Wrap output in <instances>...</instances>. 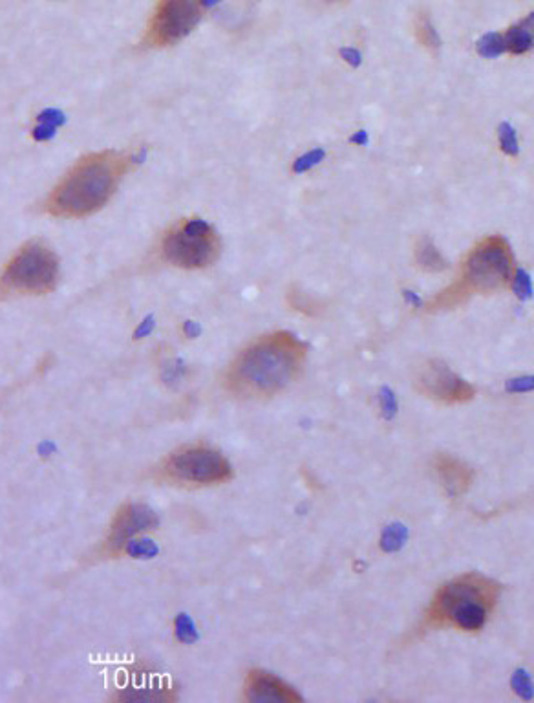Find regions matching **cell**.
I'll return each instance as SVG.
<instances>
[{
    "label": "cell",
    "instance_id": "603a6c76",
    "mask_svg": "<svg viewBox=\"0 0 534 703\" xmlns=\"http://www.w3.org/2000/svg\"><path fill=\"white\" fill-rule=\"evenodd\" d=\"M323 2H326V4H344L348 0H323Z\"/></svg>",
    "mask_w": 534,
    "mask_h": 703
},
{
    "label": "cell",
    "instance_id": "5b68a950",
    "mask_svg": "<svg viewBox=\"0 0 534 703\" xmlns=\"http://www.w3.org/2000/svg\"><path fill=\"white\" fill-rule=\"evenodd\" d=\"M156 480L178 487H211L233 480V465L207 443H187L167 455L154 471Z\"/></svg>",
    "mask_w": 534,
    "mask_h": 703
},
{
    "label": "cell",
    "instance_id": "3957f363",
    "mask_svg": "<svg viewBox=\"0 0 534 703\" xmlns=\"http://www.w3.org/2000/svg\"><path fill=\"white\" fill-rule=\"evenodd\" d=\"M516 261L501 236H487L474 246L461 264L458 279L424 304L429 314L452 310L474 295H490L511 286Z\"/></svg>",
    "mask_w": 534,
    "mask_h": 703
},
{
    "label": "cell",
    "instance_id": "ba28073f",
    "mask_svg": "<svg viewBox=\"0 0 534 703\" xmlns=\"http://www.w3.org/2000/svg\"><path fill=\"white\" fill-rule=\"evenodd\" d=\"M207 9L205 0H159L146 26L145 48H168L198 26Z\"/></svg>",
    "mask_w": 534,
    "mask_h": 703
},
{
    "label": "cell",
    "instance_id": "52a82bcc",
    "mask_svg": "<svg viewBox=\"0 0 534 703\" xmlns=\"http://www.w3.org/2000/svg\"><path fill=\"white\" fill-rule=\"evenodd\" d=\"M221 239L202 218H185L170 227L161 242V257L181 270H204L220 258Z\"/></svg>",
    "mask_w": 534,
    "mask_h": 703
},
{
    "label": "cell",
    "instance_id": "44dd1931",
    "mask_svg": "<svg viewBox=\"0 0 534 703\" xmlns=\"http://www.w3.org/2000/svg\"><path fill=\"white\" fill-rule=\"evenodd\" d=\"M507 392L511 394H521V392H533L534 390V376H521L509 379L505 385Z\"/></svg>",
    "mask_w": 534,
    "mask_h": 703
},
{
    "label": "cell",
    "instance_id": "4fadbf2b",
    "mask_svg": "<svg viewBox=\"0 0 534 703\" xmlns=\"http://www.w3.org/2000/svg\"><path fill=\"white\" fill-rule=\"evenodd\" d=\"M505 52L511 55H526L534 48V11L504 31Z\"/></svg>",
    "mask_w": 534,
    "mask_h": 703
},
{
    "label": "cell",
    "instance_id": "ffe728a7",
    "mask_svg": "<svg viewBox=\"0 0 534 703\" xmlns=\"http://www.w3.org/2000/svg\"><path fill=\"white\" fill-rule=\"evenodd\" d=\"M289 297H291V306H295L296 310L306 312V314H309V315L317 314L318 304L313 301V299H311V297L304 295V293H301L298 290L293 293H289Z\"/></svg>",
    "mask_w": 534,
    "mask_h": 703
},
{
    "label": "cell",
    "instance_id": "7a4b0ae2",
    "mask_svg": "<svg viewBox=\"0 0 534 703\" xmlns=\"http://www.w3.org/2000/svg\"><path fill=\"white\" fill-rule=\"evenodd\" d=\"M134 158L117 151L84 156L46 200V211L57 218L90 217L110 202Z\"/></svg>",
    "mask_w": 534,
    "mask_h": 703
},
{
    "label": "cell",
    "instance_id": "5bb4252c",
    "mask_svg": "<svg viewBox=\"0 0 534 703\" xmlns=\"http://www.w3.org/2000/svg\"><path fill=\"white\" fill-rule=\"evenodd\" d=\"M414 258L417 268L426 271V273H441L443 270L448 268L446 258L439 253V249L436 248V244H434L432 239H429V236H421V239L415 242Z\"/></svg>",
    "mask_w": 534,
    "mask_h": 703
},
{
    "label": "cell",
    "instance_id": "8992f818",
    "mask_svg": "<svg viewBox=\"0 0 534 703\" xmlns=\"http://www.w3.org/2000/svg\"><path fill=\"white\" fill-rule=\"evenodd\" d=\"M59 258L40 240H31L18 249L4 273L0 275V292L18 295H45L59 282Z\"/></svg>",
    "mask_w": 534,
    "mask_h": 703
},
{
    "label": "cell",
    "instance_id": "277c9868",
    "mask_svg": "<svg viewBox=\"0 0 534 703\" xmlns=\"http://www.w3.org/2000/svg\"><path fill=\"white\" fill-rule=\"evenodd\" d=\"M499 586L482 573H463L437 590L423 617V630L455 628L480 632L498 605Z\"/></svg>",
    "mask_w": 534,
    "mask_h": 703
},
{
    "label": "cell",
    "instance_id": "ac0fdd59",
    "mask_svg": "<svg viewBox=\"0 0 534 703\" xmlns=\"http://www.w3.org/2000/svg\"><path fill=\"white\" fill-rule=\"evenodd\" d=\"M511 286H512V290H514V293L520 297L521 301H527V299H530V297H533V282H530V277L527 275V271L518 270L516 268V273H514V277H512Z\"/></svg>",
    "mask_w": 534,
    "mask_h": 703
},
{
    "label": "cell",
    "instance_id": "e0dca14e",
    "mask_svg": "<svg viewBox=\"0 0 534 703\" xmlns=\"http://www.w3.org/2000/svg\"><path fill=\"white\" fill-rule=\"evenodd\" d=\"M498 142H499V149L505 152L511 158H516L518 152H520V145H518V136L516 130L512 129L509 123H501L498 127Z\"/></svg>",
    "mask_w": 534,
    "mask_h": 703
},
{
    "label": "cell",
    "instance_id": "2e32d148",
    "mask_svg": "<svg viewBox=\"0 0 534 703\" xmlns=\"http://www.w3.org/2000/svg\"><path fill=\"white\" fill-rule=\"evenodd\" d=\"M477 53L485 59L499 57L501 53H505V40L504 33H487L482 39L477 40Z\"/></svg>",
    "mask_w": 534,
    "mask_h": 703
},
{
    "label": "cell",
    "instance_id": "6da1fadb",
    "mask_svg": "<svg viewBox=\"0 0 534 703\" xmlns=\"http://www.w3.org/2000/svg\"><path fill=\"white\" fill-rule=\"evenodd\" d=\"M308 346L289 332H271L240 350L224 374V389L243 401L269 399L291 387L306 367Z\"/></svg>",
    "mask_w": 534,
    "mask_h": 703
},
{
    "label": "cell",
    "instance_id": "30bf717a",
    "mask_svg": "<svg viewBox=\"0 0 534 703\" xmlns=\"http://www.w3.org/2000/svg\"><path fill=\"white\" fill-rule=\"evenodd\" d=\"M158 526V515L145 504L127 502L117 509L108 527V535L103 544L105 557H120L134 544V539L154 530Z\"/></svg>",
    "mask_w": 534,
    "mask_h": 703
},
{
    "label": "cell",
    "instance_id": "d6986e66",
    "mask_svg": "<svg viewBox=\"0 0 534 703\" xmlns=\"http://www.w3.org/2000/svg\"><path fill=\"white\" fill-rule=\"evenodd\" d=\"M512 689H514V692H516L518 696H521L523 699L533 698L534 695L533 680H530L529 674L523 673V670L514 673V676H512Z\"/></svg>",
    "mask_w": 534,
    "mask_h": 703
},
{
    "label": "cell",
    "instance_id": "9c48e42d",
    "mask_svg": "<svg viewBox=\"0 0 534 703\" xmlns=\"http://www.w3.org/2000/svg\"><path fill=\"white\" fill-rule=\"evenodd\" d=\"M414 387L424 398L443 405H461L472 401L476 396V389L468 381L459 377L455 372L451 370V367H446V363L437 359L426 361L423 367L417 368Z\"/></svg>",
    "mask_w": 534,
    "mask_h": 703
},
{
    "label": "cell",
    "instance_id": "7c38bea8",
    "mask_svg": "<svg viewBox=\"0 0 534 703\" xmlns=\"http://www.w3.org/2000/svg\"><path fill=\"white\" fill-rule=\"evenodd\" d=\"M434 473H436L437 480L445 489V493L451 498H459L470 489L474 482V471L470 465L465 464L463 460H459L455 456L446 455V452H439L434 456L432 460Z\"/></svg>",
    "mask_w": 534,
    "mask_h": 703
},
{
    "label": "cell",
    "instance_id": "9a60e30c",
    "mask_svg": "<svg viewBox=\"0 0 534 703\" xmlns=\"http://www.w3.org/2000/svg\"><path fill=\"white\" fill-rule=\"evenodd\" d=\"M414 35L417 39L421 46H423L426 52L430 53H437L439 48H441V37L437 33L436 26H434L432 18H430L429 11H417L414 21Z\"/></svg>",
    "mask_w": 534,
    "mask_h": 703
},
{
    "label": "cell",
    "instance_id": "8fae6325",
    "mask_svg": "<svg viewBox=\"0 0 534 703\" xmlns=\"http://www.w3.org/2000/svg\"><path fill=\"white\" fill-rule=\"evenodd\" d=\"M243 699L256 703H296L302 702V696L291 685H287L286 681L280 680L279 676L255 668V670H249L245 681H243Z\"/></svg>",
    "mask_w": 534,
    "mask_h": 703
},
{
    "label": "cell",
    "instance_id": "7402d4cb",
    "mask_svg": "<svg viewBox=\"0 0 534 703\" xmlns=\"http://www.w3.org/2000/svg\"><path fill=\"white\" fill-rule=\"evenodd\" d=\"M405 539V531H402L401 526H393L390 527L383 537V549H397L401 546V540Z\"/></svg>",
    "mask_w": 534,
    "mask_h": 703
}]
</instances>
